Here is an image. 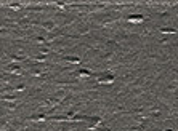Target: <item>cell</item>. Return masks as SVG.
<instances>
[{
	"label": "cell",
	"mask_w": 178,
	"mask_h": 131,
	"mask_svg": "<svg viewBox=\"0 0 178 131\" xmlns=\"http://www.w3.org/2000/svg\"><path fill=\"white\" fill-rule=\"evenodd\" d=\"M112 82H114V75L112 74H103V75L98 77V83H103V85H109Z\"/></svg>",
	"instance_id": "6da1fadb"
},
{
	"label": "cell",
	"mask_w": 178,
	"mask_h": 131,
	"mask_svg": "<svg viewBox=\"0 0 178 131\" xmlns=\"http://www.w3.org/2000/svg\"><path fill=\"white\" fill-rule=\"evenodd\" d=\"M128 22H132V24H140V22H143V16L141 15H132L127 18Z\"/></svg>",
	"instance_id": "7a4b0ae2"
},
{
	"label": "cell",
	"mask_w": 178,
	"mask_h": 131,
	"mask_svg": "<svg viewBox=\"0 0 178 131\" xmlns=\"http://www.w3.org/2000/svg\"><path fill=\"white\" fill-rule=\"evenodd\" d=\"M66 61H68V63H72V64H79V63H80V59H79V58H72V56H68Z\"/></svg>",
	"instance_id": "3957f363"
},
{
	"label": "cell",
	"mask_w": 178,
	"mask_h": 131,
	"mask_svg": "<svg viewBox=\"0 0 178 131\" xmlns=\"http://www.w3.org/2000/svg\"><path fill=\"white\" fill-rule=\"evenodd\" d=\"M77 77H80V78H83V77H90V72L88 71H80L77 74Z\"/></svg>",
	"instance_id": "277c9868"
},
{
	"label": "cell",
	"mask_w": 178,
	"mask_h": 131,
	"mask_svg": "<svg viewBox=\"0 0 178 131\" xmlns=\"http://www.w3.org/2000/svg\"><path fill=\"white\" fill-rule=\"evenodd\" d=\"M20 67H16V66H11L10 67V71H13V72H16V74H20V71H18Z\"/></svg>",
	"instance_id": "8992f818"
},
{
	"label": "cell",
	"mask_w": 178,
	"mask_h": 131,
	"mask_svg": "<svg viewBox=\"0 0 178 131\" xmlns=\"http://www.w3.org/2000/svg\"><path fill=\"white\" fill-rule=\"evenodd\" d=\"M32 120H34V121H44V115H34V117H32Z\"/></svg>",
	"instance_id": "5b68a950"
}]
</instances>
